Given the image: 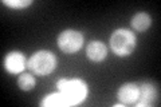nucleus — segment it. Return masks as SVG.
<instances>
[{
	"instance_id": "obj_9",
	"label": "nucleus",
	"mask_w": 161,
	"mask_h": 107,
	"mask_svg": "<svg viewBox=\"0 0 161 107\" xmlns=\"http://www.w3.org/2000/svg\"><path fill=\"white\" fill-rule=\"evenodd\" d=\"M132 27L136 29V31H145V29H148L150 27V24H152V19L148 13L145 12H138L136 13L134 16L132 18Z\"/></svg>"
},
{
	"instance_id": "obj_10",
	"label": "nucleus",
	"mask_w": 161,
	"mask_h": 107,
	"mask_svg": "<svg viewBox=\"0 0 161 107\" xmlns=\"http://www.w3.org/2000/svg\"><path fill=\"white\" fill-rule=\"evenodd\" d=\"M40 106H67L66 103V99H64L63 94L58 91L55 94H51V95H47L42 102H40Z\"/></svg>"
},
{
	"instance_id": "obj_2",
	"label": "nucleus",
	"mask_w": 161,
	"mask_h": 107,
	"mask_svg": "<svg viewBox=\"0 0 161 107\" xmlns=\"http://www.w3.org/2000/svg\"><path fill=\"white\" fill-rule=\"evenodd\" d=\"M27 67L35 75H40V76L48 75L57 67V59H55L54 54L50 52V51L46 50L36 51L30 56L27 62Z\"/></svg>"
},
{
	"instance_id": "obj_12",
	"label": "nucleus",
	"mask_w": 161,
	"mask_h": 107,
	"mask_svg": "<svg viewBox=\"0 0 161 107\" xmlns=\"http://www.w3.org/2000/svg\"><path fill=\"white\" fill-rule=\"evenodd\" d=\"M3 4L12 8H24L32 4V0H3Z\"/></svg>"
},
{
	"instance_id": "obj_6",
	"label": "nucleus",
	"mask_w": 161,
	"mask_h": 107,
	"mask_svg": "<svg viewBox=\"0 0 161 107\" xmlns=\"http://www.w3.org/2000/svg\"><path fill=\"white\" fill-rule=\"evenodd\" d=\"M140 95V87L136 83H125L118 88L117 96L122 104L136 103Z\"/></svg>"
},
{
	"instance_id": "obj_7",
	"label": "nucleus",
	"mask_w": 161,
	"mask_h": 107,
	"mask_svg": "<svg viewBox=\"0 0 161 107\" xmlns=\"http://www.w3.org/2000/svg\"><path fill=\"white\" fill-rule=\"evenodd\" d=\"M86 54H87V58L93 62H101L106 58V54H108V48L106 45L101 42H90L86 47Z\"/></svg>"
},
{
	"instance_id": "obj_5",
	"label": "nucleus",
	"mask_w": 161,
	"mask_h": 107,
	"mask_svg": "<svg viewBox=\"0 0 161 107\" xmlns=\"http://www.w3.org/2000/svg\"><path fill=\"white\" fill-rule=\"evenodd\" d=\"M27 62L26 56L19 52V51H14V52L7 54L6 59H4V67L8 72L11 74H19L27 67Z\"/></svg>"
},
{
	"instance_id": "obj_8",
	"label": "nucleus",
	"mask_w": 161,
	"mask_h": 107,
	"mask_svg": "<svg viewBox=\"0 0 161 107\" xmlns=\"http://www.w3.org/2000/svg\"><path fill=\"white\" fill-rule=\"evenodd\" d=\"M156 100V88L153 84L144 83L140 87V95L136 104L142 107V106H150Z\"/></svg>"
},
{
	"instance_id": "obj_3",
	"label": "nucleus",
	"mask_w": 161,
	"mask_h": 107,
	"mask_svg": "<svg viewBox=\"0 0 161 107\" xmlns=\"http://www.w3.org/2000/svg\"><path fill=\"white\" fill-rule=\"evenodd\" d=\"M110 47L117 56H128L136 48V36L132 31L118 28L110 36Z\"/></svg>"
},
{
	"instance_id": "obj_1",
	"label": "nucleus",
	"mask_w": 161,
	"mask_h": 107,
	"mask_svg": "<svg viewBox=\"0 0 161 107\" xmlns=\"http://www.w3.org/2000/svg\"><path fill=\"white\" fill-rule=\"evenodd\" d=\"M57 86L58 90L63 94L67 106L82 103L87 96V86L80 79H60Z\"/></svg>"
},
{
	"instance_id": "obj_11",
	"label": "nucleus",
	"mask_w": 161,
	"mask_h": 107,
	"mask_svg": "<svg viewBox=\"0 0 161 107\" xmlns=\"http://www.w3.org/2000/svg\"><path fill=\"white\" fill-rule=\"evenodd\" d=\"M19 87L24 91H30L35 87V79L31 74H22L18 79Z\"/></svg>"
},
{
	"instance_id": "obj_4",
	"label": "nucleus",
	"mask_w": 161,
	"mask_h": 107,
	"mask_svg": "<svg viewBox=\"0 0 161 107\" xmlns=\"http://www.w3.org/2000/svg\"><path fill=\"white\" fill-rule=\"evenodd\" d=\"M83 44V36L79 31L66 29L58 36V45L64 54H74L80 50Z\"/></svg>"
}]
</instances>
